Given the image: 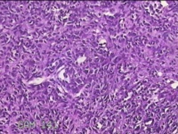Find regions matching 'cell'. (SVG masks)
Masks as SVG:
<instances>
[{
  "instance_id": "2",
  "label": "cell",
  "mask_w": 178,
  "mask_h": 134,
  "mask_svg": "<svg viewBox=\"0 0 178 134\" xmlns=\"http://www.w3.org/2000/svg\"><path fill=\"white\" fill-rule=\"evenodd\" d=\"M42 125V128L44 129L45 131H47L49 132H53V124L52 122H50V121H48V120H44L41 123Z\"/></svg>"
},
{
  "instance_id": "1",
  "label": "cell",
  "mask_w": 178,
  "mask_h": 134,
  "mask_svg": "<svg viewBox=\"0 0 178 134\" xmlns=\"http://www.w3.org/2000/svg\"><path fill=\"white\" fill-rule=\"evenodd\" d=\"M18 128L21 129V130H25V131H27V130H30V129L33 128L35 125H34V122H29V121H27V120H22V121H20V122H18L17 124Z\"/></svg>"
}]
</instances>
